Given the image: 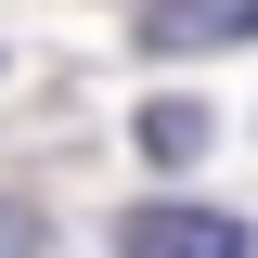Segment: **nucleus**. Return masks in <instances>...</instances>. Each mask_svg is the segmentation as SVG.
I'll return each instance as SVG.
<instances>
[{
  "label": "nucleus",
  "instance_id": "7ed1b4c3",
  "mask_svg": "<svg viewBox=\"0 0 258 258\" xmlns=\"http://www.w3.org/2000/svg\"><path fill=\"white\" fill-rule=\"evenodd\" d=\"M142 155H155V168H194V155H207V103H155V116H142Z\"/></svg>",
  "mask_w": 258,
  "mask_h": 258
},
{
  "label": "nucleus",
  "instance_id": "f257e3e1",
  "mask_svg": "<svg viewBox=\"0 0 258 258\" xmlns=\"http://www.w3.org/2000/svg\"><path fill=\"white\" fill-rule=\"evenodd\" d=\"M116 258H258V232L232 220V207H129Z\"/></svg>",
  "mask_w": 258,
  "mask_h": 258
},
{
  "label": "nucleus",
  "instance_id": "20e7f679",
  "mask_svg": "<svg viewBox=\"0 0 258 258\" xmlns=\"http://www.w3.org/2000/svg\"><path fill=\"white\" fill-rule=\"evenodd\" d=\"M52 245V220H39V207H0V258H39Z\"/></svg>",
  "mask_w": 258,
  "mask_h": 258
},
{
  "label": "nucleus",
  "instance_id": "f03ea898",
  "mask_svg": "<svg viewBox=\"0 0 258 258\" xmlns=\"http://www.w3.org/2000/svg\"><path fill=\"white\" fill-rule=\"evenodd\" d=\"M129 39H142V52H245L258 39V0H142Z\"/></svg>",
  "mask_w": 258,
  "mask_h": 258
}]
</instances>
